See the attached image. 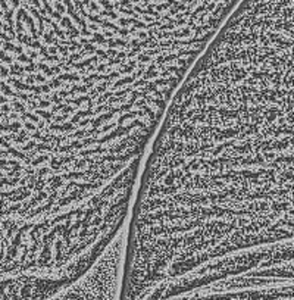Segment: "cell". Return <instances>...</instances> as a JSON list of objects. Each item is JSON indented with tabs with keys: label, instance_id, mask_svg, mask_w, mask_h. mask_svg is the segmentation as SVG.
<instances>
[{
	"label": "cell",
	"instance_id": "1",
	"mask_svg": "<svg viewBox=\"0 0 294 300\" xmlns=\"http://www.w3.org/2000/svg\"><path fill=\"white\" fill-rule=\"evenodd\" d=\"M241 3L2 0V93L71 127H152Z\"/></svg>",
	"mask_w": 294,
	"mask_h": 300
},
{
	"label": "cell",
	"instance_id": "2",
	"mask_svg": "<svg viewBox=\"0 0 294 300\" xmlns=\"http://www.w3.org/2000/svg\"><path fill=\"white\" fill-rule=\"evenodd\" d=\"M121 231L81 280L50 300H121V272L125 266L127 237Z\"/></svg>",
	"mask_w": 294,
	"mask_h": 300
}]
</instances>
